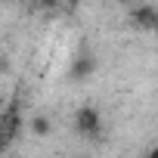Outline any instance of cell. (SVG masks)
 <instances>
[{
  "mask_svg": "<svg viewBox=\"0 0 158 158\" xmlns=\"http://www.w3.org/2000/svg\"><path fill=\"white\" fill-rule=\"evenodd\" d=\"M19 133H22V109H19V99H13L0 112V155L10 152V146L19 139Z\"/></svg>",
  "mask_w": 158,
  "mask_h": 158,
  "instance_id": "obj_1",
  "label": "cell"
},
{
  "mask_svg": "<svg viewBox=\"0 0 158 158\" xmlns=\"http://www.w3.org/2000/svg\"><path fill=\"white\" fill-rule=\"evenodd\" d=\"M74 130L81 133V136H96V133L102 130L99 109H93V106H84V109H77V115H74Z\"/></svg>",
  "mask_w": 158,
  "mask_h": 158,
  "instance_id": "obj_2",
  "label": "cell"
},
{
  "mask_svg": "<svg viewBox=\"0 0 158 158\" xmlns=\"http://www.w3.org/2000/svg\"><path fill=\"white\" fill-rule=\"evenodd\" d=\"M130 22L143 31H158V10L155 6H136V10H130Z\"/></svg>",
  "mask_w": 158,
  "mask_h": 158,
  "instance_id": "obj_3",
  "label": "cell"
},
{
  "mask_svg": "<svg viewBox=\"0 0 158 158\" xmlns=\"http://www.w3.org/2000/svg\"><path fill=\"white\" fill-rule=\"evenodd\" d=\"M93 68H96V59H93V56H77L68 74L74 77V81H81V77H87V74H93Z\"/></svg>",
  "mask_w": 158,
  "mask_h": 158,
  "instance_id": "obj_4",
  "label": "cell"
},
{
  "mask_svg": "<svg viewBox=\"0 0 158 158\" xmlns=\"http://www.w3.org/2000/svg\"><path fill=\"white\" fill-rule=\"evenodd\" d=\"M50 130H53V124H50L47 115H34L31 118V136H50Z\"/></svg>",
  "mask_w": 158,
  "mask_h": 158,
  "instance_id": "obj_5",
  "label": "cell"
},
{
  "mask_svg": "<svg viewBox=\"0 0 158 158\" xmlns=\"http://www.w3.org/2000/svg\"><path fill=\"white\" fill-rule=\"evenodd\" d=\"M37 3H40L44 10H53V6H59V0H37Z\"/></svg>",
  "mask_w": 158,
  "mask_h": 158,
  "instance_id": "obj_6",
  "label": "cell"
},
{
  "mask_svg": "<svg viewBox=\"0 0 158 158\" xmlns=\"http://www.w3.org/2000/svg\"><path fill=\"white\" fill-rule=\"evenodd\" d=\"M115 3H133V0H115Z\"/></svg>",
  "mask_w": 158,
  "mask_h": 158,
  "instance_id": "obj_7",
  "label": "cell"
},
{
  "mask_svg": "<svg viewBox=\"0 0 158 158\" xmlns=\"http://www.w3.org/2000/svg\"><path fill=\"white\" fill-rule=\"evenodd\" d=\"M155 155H158V149H155Z\"/></svg>",
  "mask_w": 158,
  "mask_h": 158,
  "instance_id": "obj_8",
  "label": "cell"
}]
</instances>
